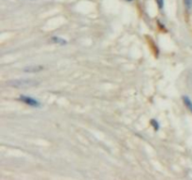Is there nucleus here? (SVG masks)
<instances>
[{
	"label": "nucleus",
	"instance_id": "nucleus-1",
	"mask_svg": "<svg viewBox=\"0 0 192 180\" xmlns=\"http://www.w3.org/2000/svg\"><path fill=\"white\" fill-rule=\"evenodd\" d=\"M20 100L25 102V104L29 105V106H32V107H39L40 106V103L39 101H38L37 100H35L32 97H29V96H25V95H22L20 96Z\"/></svg>",
	"mask_w": 192,
	"mask_h": 180
},
{
	"label": "nucleus",
	"instance_id": "nucleus-8",
	"mask_svg": "<svg viewBox=\"0 0 192 180\" xmlns=\"http://www.w3.org/2000/svg\"><path fill=\"white\" fill-rule=\"evenodd\" d=\"M127 1H132V0H127Z\"/></svg>",
	"mask_w": 192,
	"mask_h": 180
},
{
	"label": "nucleus",
	"instance_id": "nucleus-5",
	"mask_svg": "<svg viewBox=\"0 0 192 180\" xmlns=\"http://www.w3.org/2000/svg\"><path fill=\"white\" fill-rule=\"evenodd\" d=\"M184 3H185V6H186L187 10H191L192 8V0H184Z\"/></svg>",
	"mask_w": 192,
	"mask_h": 180
},
{
	"label": "nucleus",
	"instance_id": "nucleus-2",
	"mask_svg": "<svg viewBox=\"0 0 192 180\" xmlns=\"http://www.w3.org/2000/svg\"><path fill=\"white\" fill-rule=\"evenodd\" d=\"M183 101L185 103V105L187 106V108L192 113V101L189 99V97L188 96H183Z\"/></svg>",
	"mask_w": 192,
	"mask_h": 180
},
{
	"label": "nucleus",
	"instance_id": "nucleus-3",
	"mask_svg": "<svg viewBox=\"0 0 192 180\" xmlns=\"http://www.w3.org/2000/svg\"><path fill=\"white\" fill-rule=\"evenodd\" d=\"M52 40H53V42L60 44V45H66L67 44V40L64 39L63 38H59V37L54 36V37H52Z\"/></svg>",
	"mask_w": 192,
	"mask_h": 180
},
{
	"label": "nucleus",
	"instance_id": "nucleus-7",
	"mask_svg": "<svg viewBox=\"0 0 192 180\" xmlns=\"http://www.w3.org/2000/svg\"><path fill=\"white\" fill-rule=\"evenodd\" d=\"M156 3H158L159 9L163 8V5H164V1H163V0H156Z\"/></svg>",
	"mask_w": 192,
	"mask_h": 180
},
{
	"label": "nucleus",
	"instance_id": "nucleus-4",
	"mask_svg": "<svg viewBox=\"0 0 192 180\" xmlns=\"http://www.w3.org/2000/svg\"><path fill=\"white\" fill-rule=\"evenodd\" d=\"M42 70V67H27L25 68V71L32 72V71H39Z\"/></svg>",
	"mask_w": 192,
	"mask_h": 180
},
{
	"label": "nucleus",
	"instance_id": "nucleus-6",
	"mask_svg": "<svg viewBox=\"0 0 192 180\" xmlns=\"http://www.w3.org/2000/svg\"><path fill=\"white\" fill-rule=\"evenodd\" d=\"M151 124L154 126V128H155V129L156 130H158L159 129V123L156 122L155 119H152V121H151Z\"/></svg>",
	"mask_w": 192,
	"mask_h": 180
}]
</instances>
